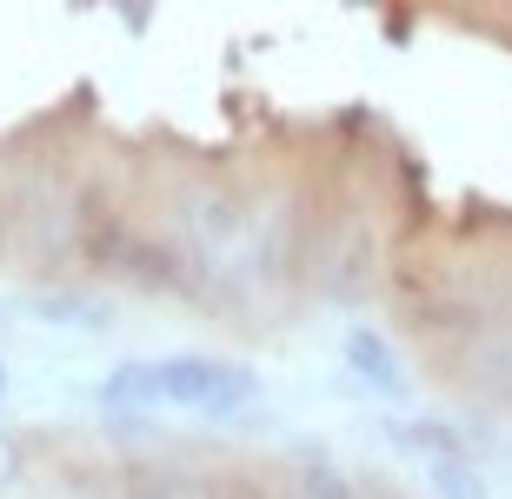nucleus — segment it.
<instances>
[{"label": "nucleus", "mask_w": 512, "mask_h": 499, "mask_svg": "<svg viewBox=\"0 0 512 499\" xmlns=\"http://www.w3.org/2000/svg\"><path fill=\"white\" fill-rule=\"evenodd\" d=\"M426 340H446V366L473 393L512 400V280H433V300H413Z\"/></svg>", "instance_id": "1"}, {"label": "nucleus", "mask_w": 512, "mask_h": 499, "mask_svg": "<svg viewBox=\"0 0 512 499\" xmlns=\"http://www.w3.org/2000/svg\"><path fill=\"white\" fill-rule=\"evenodd\" d=\"M306 280L326 307H360L366 293L380 287V233H373V213L366 207H340L333 220L313 227V260H306Z\"/></svg>", "instance_id": "2"}, {"label": "nucleus", "mask_w": 512, "mask_h": 499, "mask_svg": "<svg viewBox=\"0 0 512 499\" xmlns=\"http://www.w3.org/2000/svg\"><path fill=\"white\" fill-rule=\"evenodd\" d=\"M160 393L180 413H200V420H227L260 393V373L240 360H207V353H173L160 360Z\"/></svg>", "instance_id": "3"}, {"label": "nucleus", "mask_w": 512, "mask_h": 499, "mask_svg": "<svg viewBox=\"0 0 512 499\" xmlns=\"http://www.w3.org/2000/svg\"><path fill=\"white\" fill-rule=\"evenodd\" d=\"M253 233L260 227L247 220V200L233 187H193L187 193V247L207 273L233 280L253 260Z\"/></svg>", "instance_id": "4"}, {"label": "nucleus", "mask_w": 512, "mask_h": 499, "mask_svg": "<svg viewBox=\"0 0 512 499\" xmlns=\"http://www.w3.org/2000/svg\"><path fill=\"white\" fill-rule=\"evenodd\" d=\"M313 213H306V200L293 193L280 207V220H266L260 233H253V267H260L266 287H286V280H306V260H313Z\"/></svg>", "instance_id": "5"}, {"label": "nucleus", "mask_w": 512, "mask_h": 499, "mask_svg": "<svg viewBox=\"0 0 512 499\" xmlns=\"http://www.w3.org/2000/svg\"><path fill=\"white\" fill-rule=\"evenodd\" d=\"M340 353H346V373H360L373 393H386V400H406V393H413V386H406V366H399V353H393V340H386V333L353 327L340 340Z\"/></svg>", "instance_id": "6"}, {"label": "nucleus", "mask_w": 512, "mask_h": 499, "mask_svg": "<svg viewBox=\"0 0 512 499\" xmlns=\"http://www.w3.org/2000/svg\"><path fill=\"white\" fill-rule=\"evenodd\" d=\"M27 313H34V320H47V327H67V333L114 327V300L80 293V287H47V293H34V300H27Z\"/></svg>", "instance_id": "7"}, {"label": "nucleus", "mask_w": 512, "mask_h": 499, "mask_svg": "<svg viewBox=\"0 0 512 499\" xmlns=\"http://www.w3.org/2000/svg\"><path fill=\"white\" fill-rule=\"evenodd\" d=\"M100 406L107 413H147V406H167L160 393V360H127L100 380Z\"/></svg>", "instance_id": "8"}, {"label": "nucleus", "mask_w": 512, "mask_h": 499, "mask_svg": "<svg viewBox=\"0 0 512 499\" xmlns=\"http://www.w3.org/2000/svg\"><path fill=\"white\" fill-rule=\"evenodd\" d=\"M393 446H399V453H419L426 466L466 460V440H459L453 426H439V420H406V426H393Z\"/></svg>", "instance_id": "9"}, {"label": "nucleus", "mask_w": 512, "mask_h": 499, "mask_svg": "<svg viewBox=\"0 0 512 499\" xmlns=\"http://www.w3.org/2000/svg\"><path fill=\"white\" fill-rule=\"evenodd\" d=\"M293 480H300V499H353V480L326 460L320 446H300L293 453Z\"/></svg>", "instance_id": "10"}, {"label": "nucleus", "mask_w": 512, "mask_h": 499, "mask_svg": "<svg viewBox=\"0 0 512 499\" xmlns=\"http://www.w3.org/2000/svg\"><path fill=\"white\" fill-rule=\"evenodd\" d=\"M426 473H433L439 499H493V486H486V473H479L473 460H439V466H426Z\"/></svg>", "instance_id": "11"}, {"label": "nucleus", "mask_w": 512, "mask_h": 499, "mask_svg": "<svg viewBox=\"0 0 512 499\" xmlns=\"http://www.w3.org/2000/svg\"><path fill=\"white\" fill-rule=\"evenodd\" d=\"M147 14H153V7H140V0H127V7H120V20H127L133 34H140V27H147Z\"/></svg>", "instance_id": "12"}, {"label": "nucleus", "mask_w": 512, "mask_h": 499, "mask_svg": "<svg viewBox=\"0 0 512 499\" xmlns=\"http://www.w3.org/2000/svg\"><path fill=\"white\" fill-rule=\"evenodd\" d=\"M7 466H14V453H7V440H0V473H7Z\"/></svg>", "instance_id": "13"}, {"label": "nucleus", "mask_w": 512, "mask_h": 499, "mask_svg": "<svg viewBox=\"0 0 512 499\" xmlns=\"http://www.w3.org/2000/svg\"><path fill=\"white\" fill-rule=\"evenodd\" d=\"M0 400H7V360H0Z\"/></svg>", "instance_id": "14"}, {"label": "nucleus", "mask_w": 512, "mask_h": 499, "mask_svg": "<svg viewBox=\"0 0 512 499\" xmlns=\"http://www.w3.org/2000/svg\"><path fill=\"white\" fill-rule=\"evenodd\" d=\"M0 240H7V207H0Z\"/></svg>", "instance_id": "15"}, {"label": "nucleus", "mask_w": 512, "mask_h": 499, "mask_svg": "<svg viewBox=\"0 0 512 499\" xmlns=\"http://www.w3.org/2000/svg\"><path fill=\"white\" fill-rule=\"evenodd\" d=\"M0 313H7V307H0Z\"/></svg>", "instance_id": "16"}]
</instances>
